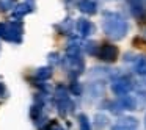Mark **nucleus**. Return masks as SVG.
<instances>
[{
	"label": "nucleus",
	"mask_w": 146,
	"mask_h": 130,
	"mask_svg": "<svg viewBox=\"0 0 146 130\" xmlns=\"http://www.w3.org/2000/svg\"><path fill=\"white\" fill-rule=\"evenodd\" d=\"M22 32L24 27L21 20H13L8 24H0V38L8 42H22Z\"/></svg>",
	"instance_id": "obj_2"
},
{
	"label": "nucleus",
	"mask_w": 146,
	"mask_h": 130,
	"mask_svg": "<svg viewBox=\"0 0 146 130\" xmlns=\"http://www.w3.org/2000/svg\"><path fill=\"white\" fill-rule=\"evenodd\" d=\"M98 57L101 58L102 61H105V63H113L118 58V47L116 46H111V44L101 46V47H99Z\"/></svg>",
	"instance_id": "obj_6"
},
{
	"label": "nucleus",
	"mask_w": 146,
	"mask_h": 130,
	"mask_svg": "<svg viewBox=\"0 0 146 130\" xmlns=\"http://www.w3.org/2000/svg\"><path fill=\"white\" fill-rule=\"evenodd\" d=\"M49 61H52V63H58V53H50L49 55Z\"/></svg>",
	"instance_id": "obj_19"
},
{
	"label": "nucleus",
	"mask_w": 146,
	"mask_h": 130,
	"mask_svg": "<svg viewBox=\"0 0 146 130\" xmlns=\"http://www.w3.org/2000/svg\"><path fill=\"white\" fill-rule=\"evenodd\" d=\"M138 129V121L135 117H121L111 130H137Z\"/></svg>",
	"instance_id": "obj_8"
},
{
	"label": "nucleus",
	"mask_w": 146,
	"mask_h": 130,
	"mask_svg": "<svg viewBox=\"0 0 146 130\" xmlns=\"http://www.w3.org/2000/svg\"><path fill=\"white\" fill-rule=\"evenodd\" d=\"M80 41L76 38H72L69 42H68L66 47V57H80Z\"/></svg>",
	"instance_id": "obj_10"
},
{
	"label": "nucleus",
	"mask_w": 146,
	"mask_h": 130,
	"mask_svg": "<svg viewBox=\"0 0 146 130\" xmlns=\"http://www.w3.org/2000/svg\"><path fill=\"white\" fill-rule=\"evenodd\" d=\"M119 107L123 108V110H135L137 108V100L133 96L127 94V96H123V97L119 99Z\"/></svg>",
	"instance_id": "obj_13"
},
{
	"label": "nucleus",
	"mask_w": 146,
	"mask_h": 130,
	"mask_svg": "<svg viewBox=\"0 0 146 130\" xmlns=\"http://www.w3.org/2000/svg\"><path fill=\"white\" fill-rule=\"evenodd\" d=\"M17 0H0V13H5L8 10H14Z\"/></svg>",
	"instance_id": "obj_15"
},
{
	"label": "nucleus",
	"mask_w": 146,
	"mask_h": 130,
	"mask_svg": "<svg viewBox=\"0 0 146 130\" xmlns=\"http://www.w3.org/2000/svg\"><path fill=\"white\" fill-rule=\"evenodd\" d=\"M35 77L38 80H47L52 77V66H42L39 69H36Z\"/></svg>",
	"instance_id": "obj_14"
},
{
	"label": "nucleus",
	"mask_w": 146,
	"mask_h": 130,
	"mask_svg": "<svg viewBox=\"0 0 146 130\" xmlns=\"http://www.w3.org/2000/svg\"><path fill=\"white\" fill-rule=\"evenodd\" d=\"M99 47H101V46H96V42H88V44H86V52L91 53V55H98Z\"/></svg>",
	"instance_id": "obj_17"
},
{
	"label": "nucleus",
	"mask_w": 146,
	"mask_h": 130,
	"mask_svg": "<svg viewBox=\"0 0 146 130\" xmlns=\"http://www.w3.org/2000/svg\"><path fill=\"white\" fill-rule=\"evenodd\" d=\"M63 64L68 69V74H69L71 77L80 75V74L83 72V67H85L82 57H66L63 60Z\"/></svg>",
	"instance_id": "obj_4"
},
{
	"label": "nucleus",
	"mask_w": 146,
	"mask_h": 130,
	"mask_svg": "<svg viewBox=\"0 0 146 130\" xmlns=\"http://www.w3.org/2000/svg\"><path fill=\"white\" fill-rule=\"evenodd\" d=\"M55 102H57L60 114H63V116H66L69 111H72V102L69 99L68 89L63 85H58L57 89H55Z\"/></svg>",
	"instance_id": "obj_3"
},
{
	"label": "nucleus",
	"mask_w": 146,
	"mask_h": 130,
	"mask_svg": "<svg viewBox=\"0 0 146 130\" xmlns=\"http://www.w3.org/2000/svg\"><path fill=\"white\" fill-rule=\"evenodd\" d=\"M96 3L94 2H93V0H80L79 2V10L82 11L83 14H90V16H91V14H96Z\"/></svg>",
	"instance_id": "obj_11"
},
{
	"label": "nucleus",
	"mask_w": 146,
	"mask_h": 130,
	"mask_svg": "<svg viewBox=\"0 0 146 130\" xmlns=\"http://www.w3.org/2000/svg\"><path fill=\"white\" fill-rule=\"evenodd\" d=\"M102 30H104V33L108 38L115 39V41H119V39H123L127 35L129 25H127V20L121 14L105 11L104 20H102Z\"/></svg>",
	"instance_id": "obj_1"
},
{
	"label": "nucleus",
	"mask_w": 146,
	"mask_h": 130,
	"mask_svg": "<svg viewBox=\"0 0 146 130\" xmlns=\"http://www.w3.org/2000/svg\"><path fill=\"white\" fill-rule=\"evenodd\" d=\"M145 36H146V32H145Z\"/></svg>",
	"instance_id": "obj_21"
},
{
	"label": "nucleus",
	"mask_w": 146,
	"mask_h": 130,
	"mask_svg": "<svg viewBox=\"0 0 146 130\" xmlns=\"http://www.w3.org/2000/svg\"><path fill=\"white\" fill-rule=\"evenodd\" d=\"M130 89H132V82H130V79H127V77H118V79H115L113 83H111V91L116 96H121V97L129 94Z\"/></svg>",
	"instance_id": "obj_5"
},
{
	"label": "nucleus",
	"mask_w": 146,
	"mask_h": 130,
	"mask_svg": "<svg viewBox=\"0 0 146 130\" xmlns=\"http://www.w3.org/2000/svg\"><path fill=\"white\" fill-rule=\"evenodd\" d=\"M76 27H77V32L80 33L82 38H88V36L91 35V32H93L91 22L86 20V19H79V20H77V24H76Z\"/></svg>",
	"instance_id": "obj_9"
},
{
	"label": "nucleus",
	"mask_w": 146,
	"mask_h": 130,
	"mask_svg": "<svg viewBox=\"0 0 146 130\" xmlns=\"http://www.w3.org/2000/svg\"><path fill=\"white\" fill-rule=\"evenodd\" d=\"M130 61H133V71H135L138 75L146 77V58L143 57H135Z\"/></svg>",
	"instance_id": "obj_12"
},
{
	"label": "nucleus",
	"mask_w": 146,
	"mask_h": 130,
	"mask_svg": "<svg viewBox=\"0 0 146 130\" xmlns=\"http://www.w3.org/2000/svg\"><path fill=\"white\" fill-rule=\"evenodd\" d=\"M145 125H146V117H145Z\"/></svg>",
	"instance_id": "obj_20"
},
{
	"label": "nucleus",
	"mask_w": 146,
	"mask_h": 130,
	"mask_svg": "<svg viewBox=\"0 0 146 130\" xmlns=\"http://www.w3.org/2000/svg\"><path fill=\"white\" fill-rule=\"evenodd\" d=\"M79 127H80V130H91L90 119L86 114H79Z\"/></svg>",
	"instance_id": "obj_16"
},
{
	"label": "nucleus",
	"mask_w": 146,
	"mask_h": 130,
	"mask_svg": "<svg viewBox=\"0 0 146 130\" xmlns=\"http://www.w3.org/2000/svg\"><path fill=\"white\" fill-rule=\"evenodd\" d=\"M71 91H72L76 96H80V92H82V89H80V85H79L77 82H74L72 85H71Z\"/></svg>",
	"instance_id": "obj_18"
},
{
	"label": "nucleus",
	"mask_w": 146,
	"mask_h": 130,
	"mask_svg": "<svg viewBox=\"0 0 146 130\" xmlns=\"http://www.w3.org/2000/svg\"><path fill=\"white\" fill-rule=\"evenodd\" d=\"M33 11V5L29 2H24V3H17L14 7L13 13H11V19L14 20H21L22 17H25L27 14H30Z\"/></svg>",
	"instance_id": "obj_7"
}]
</instances>
